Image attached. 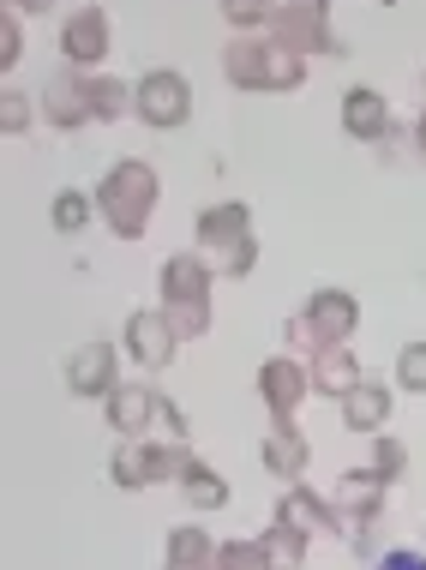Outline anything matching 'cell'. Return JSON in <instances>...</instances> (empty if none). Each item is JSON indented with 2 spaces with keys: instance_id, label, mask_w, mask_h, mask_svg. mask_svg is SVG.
I'll list each match as a JSON object with an SVG mask.
<instances>
[{
  "instance_id": "6da1fadb",
  "label": "cell",
  "mask_w": 426,
  "mask_h": 570,
  "mask_svg": "<svg viewBox=\"0 0 426 570\" xmlns=\"http://www.w3.org/2000/svg\"><path fill=\"white\" fill-rule=\"evenodd\" d=\"M157 168L145 157H120L109 175L97 180V217L115 228V240H139L150 217H157Z\"/></svg>"
},
{
  "instance_id": "7a4b0ae2",
  "label": "cell",
  "mask_w": 426,
  "mask_h": 570,
  "mask_svg": "<svg viewBox=\"0 0 426 570\" xmlns=\"http://www.w3.org/2000/svg\"><path fill=\"white\" fill-rule=\"evenodd\" d=\"M210 276H217V265H210L205 253H175V258H162V271H157L162 313H169V325L180 331V343H187V336H210V325H217Z\"/></svg>"
},
{
  "instance_id": "3957f363",
  "label": "cell",
  "mask_w": 426,
  "mask_h": 570,
  "mask_svg": "<svg viewBox=\"0 0 426 570\" xmlns=\"http://www.w3.org/2000/svg\"><path fill=\"white\" fill-rule=\"evenodd\" d=\"M222 79L235 90H300L307 85V55L247 30V37L222 42Z\"/></svg>"
},
{
  "instance_id": "277c9868",
  "label": "cell",
  "mask_w": 426,
  "mask_h": 570,
  "mask_svg": "<svg viewBox=\"0 0 426 570\" xmlns=\"http://www.w3.org/2000/svg\"><path fill=\"white\" fill-rule=\"evenodd\" d=\"M192 235H199V253L217 265L222 276H247L258 265V235H252V210L240 205V198H222V205H205L199 223H192Z\"/></svg>"
},
{
  "instance_id": "5b68a950",
  "label": "cell",
  "mask_w": 426,
  "mask_h": 570,
  "mask_svg": "<svg viewBox=\"0 0 426 570\" xmlns=\"http://www.w3.org/2000/svg\"><path fill=\"white\" fill-rule=\"evenodd\" d=\"M187 444L175 439H120L115 456H109V474L120 492H139V487H162V481H180L187 469Z\"/></svg>"
},
{
  "instance_id": "8992f818",
  "label": "cell",
  "mask_w": 426,
  "mask_h": 570,
  "mask_svg": "<svg viewBox=\"0 0 426 570\" xmlns=\"http://www.w3.org/2000/svg\"><path fill=\"white\" fill-rule=\"evenodd\" d=\"M265 37L283 42V49H295V55H330V60L348 55L337 42V30H330V0H277Z\"/></svg>"
},
{
  "instance_id": "52a82bcc",
  "label": "cell",
  "mask_w": 426,
  "mask_h": 570,
  "mask_svg": "<svg viewBox=\"0 0 426 570\" xmlns=\"http://www.w3.org/2000/svg\"><path fill=\"white\" fill-rule=\"evenodd\" d=\"M385 481H378L373 469H348L343 474V487H337V499H330V517H337V541L343 547H355V552H367L373 547V522L385 517Z\"/></svg>"
},
{
  "instance_id": "ba28073f",
  "label": "cell",
  "mask_w": 426,
  "mask_h": 570,
  "mask_svg": "<svg viewBox=\"0 0 426 570\" xmlns=\"http://www.w3.org/2000/svg\"><path fill=\"white\" fill-rule=\"evenodd\" d=\"M132 115H139L150 132L187 127V115H192V85L180 79L175 67H150L145 79L132 85Z\"/></svg>"
},
{
  "instance_id": "9c48e42d",
  "label": "cell",
  "mask_w": 426,
  "mask_h": 570,
  "mask_svg": "<svg viewBox=\"0 0 426 570\" xmlns=\"http://www.w3.org/2000/svg\"><path fill=\"white\" fill-rule=\"evenodd\" d=\"M120 354L115 343H102V336H90V343H79L67 354V391L85 396V403H109V396L120 391Z\"/></svg>"
},
{
  "instance_id": "30bf717a",
  "label": "cell",
  "mask_w": 426,
  "mask_h": 570,
  "mask_svg": "<svg viewBox=\"0 0 426 570\" xmlns=\"http://www.w3.org/2000/svg\"><path fill=\"white\" fill-rule=\"evenodd\" d=\"M60 55H67L72 72H97L102 55H109V12L102 7H72L67 24H60Z\"/></svg>"
},
{
  "instance_id": "8fae6325",
  "label": "cell",
  "mask_w": 426,
  "mask_h": 570,
  "mask_svg": "<svg viewBox=\"0 0 426 570\" xmlns=\"http://www.w3.org/2000/svg\"><path fill=\"white\" fill-rule=\"evenodd\" d=\"M307 331H313V348H330V343H348L360 331V301L348 288H313L307 295Z\"/></svg>"
},
{
  "instance_id": "7c38bea8",
  "label": "cell",
  "mask_w": 426,
  "mask_h": 570,
  "mask_svg": "<svg viewBox=\"0 0 426 570\" xmlns=\"http://www.w3.org/2000/svg\"><path fill=\"white\" fill-rule=\"evenodd\" d=\"M313 379L300 361H288V354H270L265 366H258V403L270 409V421H295V409L307 403Z\"/></svg>"
},
{
  "instance_id": "4fadbf2b",
  "label": "cell",
  "mask_w": 426,
  "mask_h": 570,
  "mask_svg": "<svg viewBox=\"0 0 426 570\" xmlns=\"http://www.w3.org/2000/svg\"><path fill=\"white\" fill-rule=\"evenodd\" d=\"M175 348H180V331L169 325V313H162V306H139V313L127 318V354L139 366L162 373V366L175 361Z\"/></svg>"
},
{
  "instance_id": "5bb4252c",
  "label": "cell",
  "mask_w": 426,
  "mask_h": 570,
  "mask_svg": "<svg viewBox=\"0 0 426 570\" xmlns=\"http://www.w3.org/2000/svg\"><path fill=\"white\" fill-rule=\"evenodd\" d=\"M42 120H49L55 132H79L90 127V90H85V72L60 67L49 85H42Z\"/></svg>"
},
{
  "instance_id": "9a60e30c",
  "label": "cell",
  "mask_w": 426,
  "mask_h": 570,
  "mask_svg": "<svg viewBox=\"0 0 426 570\" xmlns=\"http://www.w3.org/2000/svg\"><path fill=\"white\" fill-rule=\"evenodd\" d=\"M157 403H162L157 384H120L109 403H102V414H109V433H120V439L157 433Z\"/></svg>"
},
{
  "instance_id": "2e32d148",
  "label": "cell",
  "mask_w": 426,
  "mask_h": 570,
  "mask_svg": "<svg viewBox=\"0 0 426 570\" xmlns=\"http://www.w3.org/2000/svg\"><path fill=\"white\" fill-rule=\"evenodd\" d=\"M343 132L348 138H397V120H390V102H385V90H373V85H355V90H343Z\"/></svg>"
},
{
  "instance_id": "e0dca14e",
  "label": "cell",
  "mask_w": 426,
  "mask_h": 570,
  "mask_svg": "<svg viewBox=\"0 0 426 570\" xmlns=\"http://www.w3.org/2000/svg\"><path fill=\"white\" fill-rule=\"evenodd\" d=\"M343 426L348 433H385V421H390V409H397V391H390V384H378V379H360L355 391L343 396Z\"/></svg>"
},
{
  "instance_id": "ac0fdd59",
  "label": "cell",
  "mask_w": 426,
  "mask_h": 570,
  "mask_svg": "<svg viewBox=\"0 0 426 570\" xmlns=\"http://www.w3.org/2000/svg\"><path fill=\"white\" fill-rule=\"evenodd\" d=\"M307 379H313V391H318V396L343 403V396L355 391V384L367 379V373H360V361H355V348H348V343H330V348H313Z\"/></svg>"
},
{
  "instance_id": "d6986e66",
  "label": "cell",
  "mask_w": 426,
  "mask_h": 570,
  "mask_svg": "<svg viewBox=\"0 0 426 570\" xmlns=\"http://www.w3.org/2000/svg\"><path fill=\"white\" fill-rule=\"evenodd\" d=\"M265 469L277 474V481H288L295 487L300 474H307V462H313V444H307V433H300L295 421H270V433H265Z\"/></svg>"
},
{
  "instance_id": "ffe728a7",
  "label": "cell",
  "mask_w": 426,
  "mask_h": 570,
  "mask_svg": "<svg viewBox=\"0 0 426 570\" xmlns=\"http://www.w3.org/2000/svg\"><path fill=\"white\" fill-rule=\"evenodd\" d=\"M277 522H283V529H295V534H307V541H313L318 529H330V534H337L330 499H318V492H313L307 481H295V487H288L283 499H277Z\"/></svg>"
},
{
  "instance_id": "44dd1931",
  "label": "cell",
  "mask_w": 426,
  "mask_h": 570,
  "mask_svg": "<svg viewBox=\"0 0 426 570\" xmlns=\"http://www.w3.org/2000/svg\"><path fill=\"white\" fill-rule=\"evenodd\" d=\"M180 492H187V504L192 511H222L228 504V481L217 469H210L205 456H187V469H180V481H175Z\"/></svg>"
},
{
  "instance_id": "7402d4cb",
  "label": "cell",
  "mask_w": 426,
  "mask_h": 570,
  "mask_svg": "<svg viewBox=\"0 0 426 570\" xmlns=\"http://www.w3.org/2000/svg\"><path fill=\"white\" fill-rule=\"evenodd\" d=\"M85 90H90V120H102V127L132 115V85L109 79V72H85Z\"/></svg>"
},
{
  "instance_id": "603a6c76",
  "label": "cell",
  "mask_w": 426,
  "mask_h": 570,
  "mask_svg": "<svg viewBox=\"0 0 426 570\" xmlns=\"http://www.w3.org/2000/svg\"><path fill=\"white\" fill-rule=\"evenodd\" d=\"M90 210H97V193H79V187H67V193H55V205H49V223H55V235H85V223H90Z\"/></svg>"
},
{
  "instance_id": "cb8c5ba5",
  "label": "cell",
  "mask_w": 426,
  "mask_h": 570,
  "mask_svg": "<svg viewBox=\"0 0 426 570\" xmlns=\"http://www.w3.org/2000/svg\"><path fill=\"white\" fill-rule=\"evenodd\" d=\"M258 547H265L270 570H300V564H307V534L283 529V522H270V529L258 534Z\"/></svg>"
},
{
  "instance_id": "d4e9b609",
  "label": "cell",
  "mask_w": 426,
  "mask_h": 570,
  "mask_svg": "<svg viewBox=\"0 0 426 570\" xmlns=\"http://www.w3.org/2000/svg\"><path fill=\"white\" fill-rule=\"evenodd\" d=\"M367 469H373L385 487H397L403 474H408V451H403V439H390V433H373V462H367Z\"/></svg>"
},
{
  "instance_id": "484cf974",
  "label": "cell",
  "mask_w": 426,
  "mask_h": 570,
  "mask_svg": "<svg viewBox=\"0 0 426 570\" xmlns=\"http://www.w3.org/2000/svg\"><path fill=\"white\" fill-rule=\"evenodd\" d=\"M162 559H180V564H217L210 529H169V552H162Z\"/></svg>"
},
{
  "instance_id": "4316f807",
  "label": "cell",
  "mask_w": 426,
  "mask_h": 570,
  "mask_svg": "<svg viewBox=\"0 0 426 570\" xmlns=\"http://www.w3.org/2000/svg\"><path fill=\"white\" fill-rule=\"evenodd\" d=\"M397 384H403L408 396H426V336L397 348Z\"/></svg>"
},
{
  "instance_id": "83f0119b",
  "label": "cell",
  "mask_w": 426,
  "mask_h": 570,
  "mask_svg": "<svg viewBox=\"0 0 426 570\" xmlns=\"http://www.w3.org/2000/svg\"><path fill=\"white\" fill-rule=\"evenodd\" d=\"M270 12H277V0H222V19L235 24V37H247V30L270 24Z\"/></svg>"
},
{
  "instance_id": "f1b7e54d",
  "label": "cell",
  "mask_w": 426,
  "mask_h": 570,
  "mask_svg": "<svg viewBox=\"0 0 426 570\" xmlns=\"http://www.w3.org/2000/svg\"><path fill=\"white\" fill-rule=\"evenodd\" d=\"M217 570H270V559H265L258 541H222L217 547Z\"/></svg>"
},
{
  "instance_id": "f546056e",
  "label": "cell",
  "mask_w": 426,
  "mask_h": 570,
  "mask_svg": "<svg viewBox=\"0 0 426 570\" xmlns=\"http://www.w3.org/2000/svg\"><path fill=\"white\" fill-rule=\"evenodd\" d=\"M30 127V102H24V90H0V132H7V138H19Z\"/></svg>"
},
{
  "instance_id": "4dcf8cb0",
  "label": "cell",
  "mask_w": 426,
  "mask_h": 570,
  "mask_svg": "<svg viewBox=\"0 0 426 570\" xmlns=\"http://www.w3.org/2000/svg\"><path fill=\"white\" fill-rule=\"evenodd\" d=\"M19 55H24V30H19V12H7L0 19V72L19 67Z\"/></svg>"
},
{
  "instance_id": "1f68e13d",
  "label": "cell",
  "mask_w": 426,
  "mask_h": 570,
  "mask_svg": "<svg viewBox=\"0 0 426 570\" xmlns=\"http://www.w3.org/2000/svg\"><path fill=\"white\" fill-rule=\"evenodd\" d=\"M157 433L175 439V444H187V414H180V403H169V396L157 403Z\"/></svg>"
},
{
  "instance_id": "d6a6232c",
  "label": "cell",
  "mask_w": 426,
  "mask_h": 570,
  "mask_svg": "<svg viewBox=\"0 0 426 570\" xmlns=\"http://www.w3.org/2000/svg\"><path fill=\"white\" fill-rule=\"evenodd\" d=\"M367 570H426V552H408V547H397V552H385V559H373Z\"/></svg>"
},
{
  "instance_id": "836d02e7",
  "label": "cell",
  "mask_w": 426,
  "mask_h": 570,
  "mask_svg": "<svg viewBox=\"0 0 426 570\" xmlns=\"http://www.w3.org/2000/svg\"><path fill=\"white\" fill-rule=\"evenodd\" d=\"M55 0H12V12H49Z\"/></svg>"
},
{
  "instance_id": "e575fe53",
  "label": "cell",
  "mask_w": 426,
  "mask_h": 570,
  "mask_svg": "<svg viewBox=\"0 0 426 570\" xmlns=\"http://www.w3.org/2000/svg\"><path fill=\"white\" fill-rule=\"evenodd\" d=\"M162 570H217V564H180V559H162Z\"/></svg>"
},
{
  "instance_id": "d590c367",
  "label": "cell",
  "mask_w": 426,
  "mask_h": 570,
  "mask_svg": "<svg viewBox=\"0 0 426 570\" xmlns=\"http://www.w3.org/2000/svg\"><path fill=\"white\" fill-rule=\"evenodd\" d=\"M415 145L426 150V109H420V120H415Z\"/></svg>"
}]
</instances>
